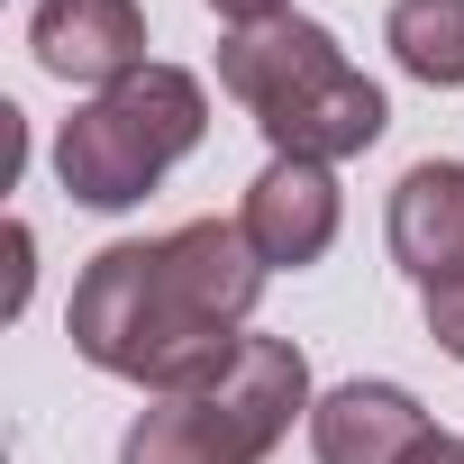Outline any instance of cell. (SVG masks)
<instances>
[{
  "label": "cell",
  "instance_id": "4",
  "mask_svg": "<svg viewBox=\"0 0 464 464\" xmlns=\"http://www.w3.org/2000/svg\"><path fill=\"white\" fill-rule=\"evenodd\" d=\"M301 410H310V355L292 337H246L218 382L155 401L128 428L119 464H265Z\"/></svg>",
  "mask_w": 464,
  "mask_h": 464
},
{
  "label": "cell",
  "instance_id": "7",
  "mask_svg": "<svg viewBox=\"0 0 464 464\" xmlns=\"http://www.w3.org/2000/svg\"><path fill=\"white\" fill-rule=\"evenodd\" d=\"M392 265L419 292L464 283V164H410L392 182Z\"/></svg>",
  "mask_w": 464,
  "mask_h": 464
},
{
  "label": "cell",
  "instance_id": "6",
  "mask_svg": "<svg viewBox=\"0 0 464 464\" xmlns=\"http://www.w3.org/2000/svg\"><path fill=\"white\" fill-rule=\"evenodd\" d=\"M28 46L55 82H128L146 73V10L137 0H37V19H28Z\"/></svg>",
  "mask_w": 464,
  "mask_h": 464
},
{
  "label": "cell",
  "instance_id": "1",
  "mask_svg": "<svg viewBox=\"0 0 464 464\" xmlns=\"http://www.w3.org/2000/svg\"><path fill=\"white\" fill-rule=\"evenodd\" d=\"M265 256L246 246L237 218H191L173 237H119L82 265L73 283V355L173 401V392H200L237 364V328L256 319L265 301Z\"/></svg>",
  "mask_w": 464,
  "mask_h": 464
},
{
  "label": "cell",
  "instance_id": "10",
  "mask_svg": "<svg viewBox=\"0 0 464 464\" xmlns=\"http://www.w3.org/2000/svg\"><path fill=\"white\" fill-rule=\"evenodd\" d=\"M428 337L464 364V283H437V292H428Z\"/></svg>",
  "mask_w": 464,
  "mask_h": 464
},
{
  "label": "cell",
  "instance_id": "8",
  "mask_svg": "<svg viewBox=\"0 0 464 464\" xmlns=\"http://www.w3.org/2000/svg\"><path fill=\"white\" fill-rule=\"evenodd\" d=\"M428 437V410L401 382H337L310 410V446L319 464H410V446Z\"/></svg>",
  "mask_w": 464,
  "mask_h": 464
},
{
  "label": "cell",
  "instance_id": "9",
  "mask_svg": "<svg viewBox=\"0 0 464 464\" xmlns=\"http://www.w3.org/2000/svg\"><path fill=\"white\" fill-rule=\"evenodd\" d=\"M392 55L410 82L428 92H455L464 82V0H392Z\"/></svg>",
  "mask_w": 464,
  "mask_h": 464
},
{
  "label": "cell",
  "instance_id": "2",
  "mask_svg": "<svg viewBox=\"0 0 464 464\" xmlns=\"http://www.w3.org/2000/svg\"><path fill=\"white\" fill-rule=\"evenodd\" d=\"M218 82L256 110V128L274 137V155L346 164V155H364V146L392 128L382 82H364L319 19L227 28V37H218Z\"/></svg>",
  "mask_w": 464,
  "mask_h": 464
},
{
  "label": "cell",
  "instance_id": "12",
  "mask_svg": "<svg viewBox=\"0 0 464 464\" xmlns=\"http://www.w3.org/2000/svg\"><path fill=\"white\" fill-rule=\"evenodd\" d=\"M410 464H464V437H446V428H428V437L410 446Z\"/></svg>",
  "mask_w": 464,
  "mask_h": 464
},
{
  "label": "cell",
  "instance_id": "3",
  "mask_svg": "<svg viewBox=\"0 0 464 464\" xmlns=\"http://www.w3.org/2000/svg\"><path fill=\"white\" fill-rule=\"evenodd\" d=\"M209 137V92L182 64H146L110 92H92L64 137H55V173L82 209H137L191 146Z\"/></svg>",
  "mask_w": 464,
  "mask_h": 464
},
{
  "label": "cell",
  "instance_id": "5",
  "mask_svg": "<svg viewBox=\"0 0 464 464\" xmlns=\"http://www.w3.org/2000/svg\"><path fill=\"white\" fill-rule=\"evenodd\" d=\"M337 218H346L337 164H310V155H274V164L246 182V200H237L246 246H256L265 265H292V274L337 246Z\"/></svg>",
  "mask_w": 464,
  "mask_h": 464
},
{
  "label": "cell",
  "instance_id": "11",
  "mask_svg": "<svg viewBox=\"0 0 464 464\" xmlns=\"http://www.w3.org/2000/svg\"><path fill=\"white\" fill-rule=\"evenodd\" d=\"M209 10L227 28H274V19H292V0H209Z\"/></svg>",
  "mask_w": 464,
  "mask_h": 464
}]
</instances>
